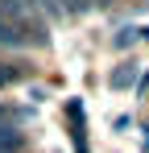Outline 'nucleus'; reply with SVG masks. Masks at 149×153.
<instances>
[{"label": "nucleus", "mask_w": 149, "mask_h": 153, "mask_svg": "<svg viewBox=\"0 0 149 153\" xmlns=\"http://www.w3.org/2000/svg\"><path fill=\"white\" fill-rule=\"evenodd\" d=\"M0 46H25L21 25H13V21H4V17H0Z\"/></svg>", "instance_id": "f257e3e1"}, {"label": "nucleus", "mask_w": 149, "mask_h": 153, "mask_svg": "<svg viewBox=\"0 0 149 153\" xmlns=\"http://www.w3.org/2000/svg\"><path fill=\"white\" fill-rule=\"evenodd\" d=\"M33 4H37V8H46L50 17H62V13H66V0H33Z\"/></svg>", "instance_id": "f03ea898"}, {"label": "nucleus", "mask_w": 149, "mask_h": 153, "mask_svg": "<svg viewBox=\"0 0 149 153\" xmlns=\"http://www.w3.org/2000/svg\"><path fill=\"white\" fill-rule=\"evenodd\" d=\"M17 79H25L21 66H0V87H4V83H17Z\"/></svg>", "instance_id": "7ed1b4c3"}]
</instances>
